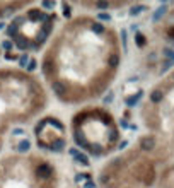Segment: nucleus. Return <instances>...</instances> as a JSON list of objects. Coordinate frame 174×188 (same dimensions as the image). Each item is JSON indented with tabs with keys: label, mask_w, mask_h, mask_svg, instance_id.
Listing matches in <instances>:
<instances>
[{
	"label": "nucleus",
	"mask_w": 174,
	"mask_h": 188,
	"mask_svg": "<svg viewBox=\"0 0 174 188\" xmlns=\"http://www.w3.org/2000/svg\"><path fill=\"white\" fill-rule=\"evenodd\" d=\"M74 135L77 146L87 152L94 133L99 135V140L103 142L104 149L111 152L118 140V130L114 126V121L109 113L103 111L101 108H87L82 113H77L74 116Z\"/></svg>",
	"instance_id": "f257e3e1"
},
{
	"label": "nucleus",
	"mask_w": 174,
	"mask_h": 188,
	"mask_svg": "<svg viewBox=\"0 0 174 188\" xmlns=\"http://www.w3.org/2000/svg\"><path fill=\"white\" fill-rule=\"evenodd\" d=\"M55 16L45 10H29L17 16L9 26V36L21 50H38L53 29Z\"/></svg>",
	"instance_id": "f03ea898"
},
{
	"label": "nucleus",
	"mask_w": 174,
	"mask_h": 188,
	"mask_svg": "<svg viewBox=\"0 0 174 188\" xmlns=\"http://www.w3.org/2000/svg\"><path fill=\"white\" fill-rule=\"evenodd\" d=\"M36 140L41 149L61 151L67 144L65 140V126L58 118H45L36 126Z\"/></svg>",
	"instance_id": "7ed1b4c3"
},
{
	"label": "nucleus",
	"mask_w": 174,
	"mask_h": 188,
	"mask_svg": "<svg viewBox=\"0 0 174 188\" xmlns=\"http://www.w3.org/2000/svg\"><path fill=\"white\" fill-rule=\"evenodd\" d=\"M29 5V2H0V17H3V16H7V14H10V12H14V10H19V9H22V7H26Z\"/></svg>",
	"instance_id": "20e7f679"
},
{
	"label": "nucleus",
	"mask_w": 174,
	"mask_h": 188,
	"mask_svg": "<svg viewBox=\"0 0 174 188\" xmlns=\"http://www.w3.org/2000/svg\"><path fill=\"white\" fill-rule=\"evenodd\" d=\"M154 147H155V139L154 137H143V139L140 140V149L145 151V152L152 151Z\"/></svg>",
	"instance_id": "39448f33"
},
{
	"label": "nucleus",
	"mask_w": 174,
	"mask_h": 188,
	"mask_svg": "<svg viewBox=\"0 0 174 188\" xmlns=\"http://www.w3.org/2000/svg\"><path fill=\"white\" fill-rule=\"evenodd\" d=\"M150 99H152V103H159V101L162 99V92L161 91H152Z\"/></svg>",
	"instance_id": "423d86ee"
},
{
	"label": "nucleus",
	"mask_w": 174,
	"mask_h": 188,
	"mask_svg": "<svg viewBox=\"0 0 174 188\" xmlns=\"http://www.w3.org/2000/svg\"><path fill=\"white\" fill-rule=\"evenodd\" d=\"M137 45H138V46H143L145 45V38H143L142 34H137Z\"/></svg>",
	"instance_id": "0eeeda50"
}]
</instances>
